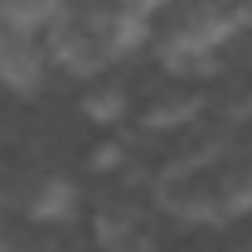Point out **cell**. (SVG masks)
I'll use <instances>...</instances> for the list:
<instances>
[{
    "label": "cell",
    "instance_id": "8",
    "mask_svg": "<svg viewBox=\"0 0 252 252\" xmlns=\"http://www.w3.org/2000/svg\"><path fill=\"white\" fill-rule=\"evenodd\" d=\"M136 233H146V214H141V204L136 199H122V194H112V199H102L93 214V238L102 252H117L122 243H131Z\"/></svg>",
    "mask_w": 252,
    "mask_h": 252
},
{
    "label": "cell",
    "instance_id": "1",
    "mask_svg": "<svg viewBox=\"0 0 252 252\" xmlns=\"http://www.w3.org/2000/svg\"><path fill=\"white\" fill-rule=\"evenodd\" d=\"M44 54H49V68H59V73L78 78V83H93V78H102L117 63L83 15H68L63 25H54L44 34Z\"/></svg>",
    "mask_w": 252,
    "mask_h": 252
},
{
    "label": "cell",
    "instance_id": "3",
    "mask_svg": "<svg viewBox=\"0 0 252 252\" xmlns=\"http://www.w3.org/2000/svg\"><path fill=\"white\" fill-rule=\"evenodd\" d=\"M49 78V54L39 34H20L0 25V88H10L15 97H34Z\"/></svg>",
    "mask_w": 252,
    "mask_h": 252
},
{
    "label": "cell",
    "instance_id": "7",
    "mask_svg": "<svg viewBox=\"0 0 252 252\" xmlns=\"http://www.w3.org/2000/svg\"><path fill=\"white\" fill-rule=\"evenodd\" d=\"M204 117V97L185 88L180 78L170 83V88H156V93L146 97V107H141V126L160 136V131H194Z\"/></svg>",
    "mask_w": 252,
    "mask_h": 252
},
{
    "label": "cell",
    "instance_id": "17",
    "mask_svg": "<svg viewBox=\"0 0 252 252\" xmlns=\"http://www.w3.org/2000/svg\"><path fill=\"white\" fill-rule=\"evenodd\" d=\"M243 252H252V248H243Z\"/></svg>",
    "mask_w": 252,
    "mask_h": 252
},
{
    "label": "cell",
    "instance_id": "13",
    "mask_svg": "<svg viewBox=\"0 0 252 252\" xmlns=\"http://www.w3.org/2000/svg\"><path fill=\"white\" fill-rule=\"evenodd\" d=\"M0 252H59L49 238H34V233H5L0 238Z\"/></svg>",
    "mask_w": 252,
    "mask_h": 252
},
{
    "label": "cell",
    "instance_id": "6",
    "mask_svg": "<svg viewBox=\"0 0 252 252\" xmlns=\"http://www.w3.org/2000/svg\"><path fill=\"white\" fill-rule=\"evenodd\" d=\"M88 25L97 30V39L107 44V54L112 59H131L136 49H146L151 44V15H141V10H126V5H97L93 15H83Z\"/></svg>",
    "mask_w": 252,
    "mask_h": 252
},
{
    "label": "cell",
    "instance_id": "2",
    "mask_svg": "<svg viewBox=\"0 0 252 252\" xmlns=\"http://www.w3.org/2000/svg\"><path fill=\"white\" fill-rule=\"evenodd\" d=\"M233 34H238V20H233V5H228V0H189L185 10L170 20V30L160 34V44L219 54Z\"/></svg>",
    "mask_w": 252,
    "mask_h": 252
},
{
    "label": "cell",
    "instance_id": "4",
    "mask_svg": "<svg viewBox=\"0 0 252 252\" xmlns=\"http://www.w3.org/2000/svg\"><path fill=\"white\" fill-rule=\"evenodd\" d=\"M160 209L170 214V219L189 223V228H199V223H228L223 219V199H219V185L214 180H204V175H165L160 180Z\"/></svg>",
    "mask_w": 252,
    "mask_h": 252
},
{
    "label": "cell",
    "instance_id": "5",
    "mask_svg": "<svg viewBox=\"0 0 252 252\" xmlns=\"http://www.w3.org/2000/svg\"><path fill=\"white\" fill-rule=\"evenodd\" d=\"M25 219L34 228H59V223L78 219V204H83V194H78V180L73 175H63V170H49V175H39L30 189H25Z\"/></svg>",
    "mask_w": 252,
    "mask_h": 252
},
{
    "label": "cell",
    "instance_id": "11",
    "mask_svg": "<svg viewBox=\"0 0 252 252\" xmlns=\"http://www.w3.org/2000/svg\"><path fill=\"white\" fill-rule=\"evenodd\" d=\"M214 185H219V199H223V219H248L252 214V160L228 165Z\"/></svg>",
    "mask_w": 252,
    "mask_h": 252
},
{
    "label": "cell",
    "instance_id": "12",
    "mask_svg": "<svg viewBox=\"0 0 252 252\" xmlns=\"http://www.w3.org/2000/svg\"><path fill=\"white\" fill-rule=\"evenodd\" d=\"M126 165H131V146H126V141H102L93 151V170L97 175H117Z\"/></svg>",
    "mask_w": 252,
    "mask_h": 252
},
{
    "label": "cell",
    "instance_id": "14",
    "mask_svg": "<svg viewBox=\"0 0 252 252\" xmlns=\"http://www.w3.org/2000/svg\"><path fill=\"white\" fill-rule=\"evenodd\" d=\"M117 252H160V243H156V238H151V228H146V233H136L131 243H122V248H117Z\"/></svg>",
    "mask_w": 252,
    "mask_h": 252
},
{
    "label": "cell",
    "instance_id": "10",
    "mask_svg": "<svg viewBox=\"0 0 252 252\" xmlns=\"http://www.w3.org/2000/svg\"><path fill=\"white\" fill-rule=\"evenodd\" d=\"M78 112L88 117L93 126H117L131 112V93H126V83H117V78H93L88 88H83V97H78Z\"/></svg>",
    "mask_w": 252,
    "mask_h": 252
},
{
    "label": "cell",
    "instance_id": "16",
    "mask_svg": "<svg viewBox=\"0 0 252 252\" xmlns=\"http://www.w3.org/2000/svg\"><path fill=\"white\" fill-rule=\"evenodd\" d=\"M0 238H5V214H0Z\"/></svg>",
    "mask_w": 252,
    "mask_h": 252
},
{
    "label": "cell",
    "instance_id": "9",
    "mask_svg": "<svg viewBox=\"0 0 252 252\" xmlns=\"http://www.w3.org/2000/svg\"><path fill=\"white\" fill-rule=\"evenodd\" d=\"M73 0H0V25L20 34H49L54 25H63L73 10Z\"/></svg>",
    "mask_w": 252,
    "mask_h": 252
},
{
    "label": "cell",
    "instance_id": "15",
    "mask_svg": "<svg viewBox=\"0 0 252 252\" xmlns=\"http://www.w3.org/2000/svg\"><path fill=\"white\" fill-rule=\"evenodd\" d=\"M126 10H141V15H156V10H170V5H180V0H117Z\"/></svg>",
    "mask_w": 252,
    "mask_h": 252
}]
</instances>
